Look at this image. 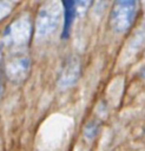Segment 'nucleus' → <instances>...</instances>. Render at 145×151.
<instances>
[{"mask_svg": "<svg viewBox=\"0 0 145 151\" xmlns=\"http://www.w3.org/2000/svg\"><path fill=\"white\" fill-rule=\"evenodd\" d=\"M5 76L14 84L22 83L29 74L31 59L24 52H14L4 64Z\"/></svg>", "mask_w": 145, "mask_h": 151, "instance_id": "20e7f679", "label": "nucleus"}, {"mask_svg": "<svg viewBox=\"0 0 145 151\" xmlns=\"http://www.w3.org/2000/svg\"><path fill=\"white\" fill-rule=\"evenodd\" d=\"M144 132H145V126H144Z\"/></svg>", "mask_w": 145, "mask_h": 151, "instance_id": "1a4fd4ad", "label": "nucleus"}, {"mask_svg": "<svg viewBox=\"0 0 145 151\" xmlns=\"http://www.w3.org/2000/svg\"><path fill=\"white\" fill-rule=\"evenodd\" d=\"M99 132V126L94 123H90L85 126V130H84V133H85V137L88 138V139H92L94 138Z\"/></svg>", "mask_w": 145, "mask_h": 151, "instance_id": "0eeeda50", "label": "nucleus"}, {"mask_svg": "<svg viewBox=\"0 0 145 151\" xmlns=\"http://www.w3.org/2000/svg\"><path fill=\"white\" fill-rule=\"evenodd\" d=\"M138 13V2L134 0L116 1L112 6L108 22L116 33H125L133 25Z\"/></svg>", "mask_w": 145, "mask_h": 151, "instance_id": "7ed1b4c3", "label": "nucleus"}, {"mask_svg": "<svg viewBox=\"0 0 145 151\" xmlns=\"http://www.w3.org/2000/svg\"><path fill=\"white\" fill-rule=\"evenodd\" d=\"M2 53L0 50V94H1V71H2Z\"/></svg>", "mask_w": 145, "mask_h": 151, "instance_id": "6e6552de", "label": "nucleus"}, {"mask_svg": "<svg viewBox=\"0 0 145 151\" xmlns=\"http://www.w3.org/2000/svg\"><path fill=\"white\" fill-rule=\"evenodd\" d=\"M92 2L90 1H64V28H62V38L67 39L70 35L71 27L75 20V18L83 14Z\"/></svg>", "mask_w": 145, "mask_h": 151, "instance_id": "39448f33", "label": "nucleus"}, {"mask_svg": "<svg viewBox=\"0 0 145 151\" xmlns=\"http://www.w3.org/2000/svg\"><path fill=\"white\" fill-rule=\"evenodd\" d=\"M64 17L62 2L47 1L44 2L35 18V33L38 37H47L57 31L61 18Z\"/></svg>", "mask_w": 145, "mask_h": 151, "instance_id": "f257e3e1", "label": "nucleus"}, {"mask_svg": "<svg viewBox=\"0 0 145 151\" xmlns=\"http://www.w3.org/2000/svg\"><path fill=\"white\" fill-rule=\"evenodd\" d=\"M32 22L28 17L24 15L15 19L4 32V44L12 50V52H22L31 41Z\"/></svg>", "mask_w": 145, "mask_h": 151, "instance_id": "f03ea898", "label": "nucleus"}, {"mask_svg": "<svg viewBox=\"0 0 145 151\" xmlns=\"http://www.w3.org/2000/svg\"><path fill=\"white\" fill-rule=\"evenodd\" d=\"M81 74V66L78 58H70L62 65L58 78V85L61 88H70L77 84Z\"/></svg>", "mask_w": 145, "mask_h": 151, "instance_id": "423d86ee", "label": "nucleus"}]
</instances>
